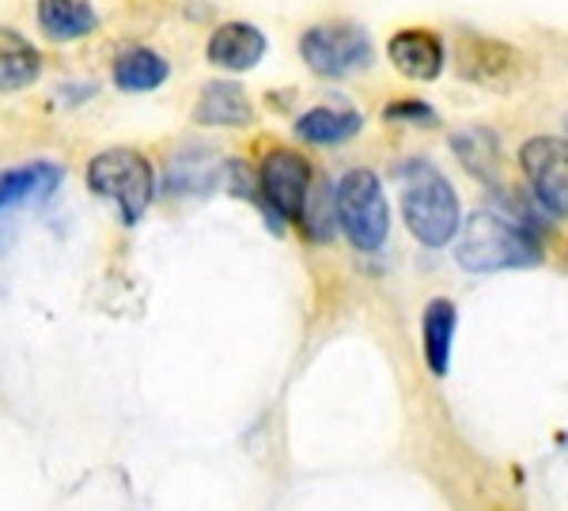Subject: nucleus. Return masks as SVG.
<instances>
[{
  "instance_id": "f03ea898",
  "label": "nucleus",
  "mask_w": 568,
  "mask_h": 511,
  "mask_svg": "<svg viewBox=\"0 0 568 511\" xmlns=\"http://www.w3.org/2000/svg\"><path fill=\"white\" fill-rule=\"evenodd\" d=\"M402 221H406L409 235L428 251H439V246H447L459 235V194L433 163L402 167Z\"/></svg>"
},
{
  "instance_id": "a211bd4d",
  "label": "nucleus",
  "mask_w": 568,
  "mask_h": 511,
  "mask_svg": "<svg viewBox=\"0 0 568 511\" xmlns=\"http://www.w3.org/2000/svg\"><path fill=\"white\" fill-rule=\"evenodd\" d=\"M216 175H220L216 152H209V149H182V152L171 156L168 190L175 197H197V194H209V190L216 186Z\"/></svg>"
},
{
  "instance_id": "2eb2a0df",
  "label": "nucleus",
  "mask_w": 568,
  "mask_h": 511,
  "mask_svg": "<svg viewBox=\"0 0 568 511\" xmlns=\"http://www.w3.org/2000/svg\"><path fill=\"white\" fill-rule=\"evenodd\" d=\"M34 20H39V31L50 42H80L99 27L91 0H39Z\"/></svg>"
},
{
  "instance_id": "6e6552de",
  "label": "nucleus",
  "mask_w": 568,
  "mask_h": 511,
  "mask_svg": "<svg viewBox=\"0 0 568 511\" xmlns=\"http://www.w3.org/2000/svg\"><path fill=\"white\" fill-rule=\"evenodd\" d=\"M455 69L463 80L489 91H508L524 76V53L489 34H463L455 42Z\"/></svg>"
},
{
  "instance_id": "f8f14e48",
  "label": "nucleus",
  "mask_w": 568,
  "mask_h": 511,
  "mask_svg": "<svg viewBox=\"0 0 568 511\" xmlns=\"http://www.w3.org/2000/svg\"><path fill=\"white\" fill-rule=\"evenodd\" d=\"M194 122L213 125V130H243V125L254 122V103L232 80H213V84L201 88L194 103Z\"/></svg>"
},
{
  "instance_id": "9b49d317",
  "label": "nucleus",
  "mask_w": 568,
  "mask_h": 511,
  "mask_svg": "<svg viewBox=\"0 0 568 511\" xmlns=\"http://www.w3.org/2000/svg\"><path fill=\"white\" fill-rule=\"evenodd\" d=\"M387 58L390 65L409 80H436L447 65V50L444 39L436 31H425V27H406L387 42Z\"/></svg>"
},
{
  "instance_id": "6ab92c4d",
  "label": "nucleus",
  "mask_w": 568,
  "mask_h": 511,
  "mask_svg": "<svg viewBox=\"0 0 568 511\" xmlns=\"http://www.w3.org/2000/svg\"><path fill=\"white\" fill-rule=\"evenodd\" d=\"M452 149H455V156H459V163L470 171L474 178L497 182V175H500V144H497V136H493V133L463 130V133L452 136Z\"/></svg>"
},
{
  "instance_id": "20e7f679",
  "label": "nucleus",
  "mask_w": 568,
  "mask_h": 511,
  "mask_svg": "<svg viewBox=\"0 0 568 511\" xmlns=\"http://www.w3.org/2000/svg\"><path fill=\"white\" fill-rule=\"evenodd\" d=\"M334 213H337V227H342L345 239H349L356 251L372 254L387 243L390 205L375 171L368 167L345 171L342 182L334 186Z\"/></svg>"
},
{
  "instance_id": "dca6fc26",
  "label": "nucleus",
  "mask_w": 568,
  "mask_h": 511,
  "mask_svg": "<svg viewBox=\"0 0 568 511\" xmlns=\"http://www.w3.org/2000/svg\"><path fill=\"white\" fill-rule=\"evenodd\" d=\"M364 130V117L353 106H311L296 117V136L318 149H337V144H349L356 133Z\"/></svg>"
},
{
  "instance_id": "39448f33",
  "label": "nucleus",
  "mask_w": 568,
  "mask_h": 511,
  "mask_svg": "<svg viewBox=\"0 0 568 511\" xmlns=\"http://www.w3.org/2000/svg\"><path fill=\"white\" fill-rule=\"evenodd\" d=\"M315 190V171L296 149H270L258 167V205L265 208L270 224H300L304 221L307 197Z\"/></svg>"
},
{
  "instance_id": "f257e3e1",
  "label": "nucleus",
  "mask_w": 568,
  "mask_h": 511,
  "mask_svg": "<svg viewBox=\"0 0 568 511\" xmlns=\"http://www.w3.org/2000/svg\"><path fill=\"white\" fill-rule=\"evenodd\" d=\"M455 262L466 273H500L527 269L542 262V243L527 216H511L500 208H478L463 224L455 239Z\"/></svg>"
},
{
  "instance_id": "9d476101",
  "label": "nucleus",
  "mask_w": 568,
  "mask_h": 511,
  "mask_svg": "<svg viewBox=\"0 0 568 511\" xmlns=\"http://www.w3.org/2000/svg\"><path fill=\"white\" fill-rule=\"evenodd\" d=\"M265 50H270V42H265L262 27H254L246 20H227L209 34L205 61L224 72H251L262 65Z\"/></svg>"
},
{
  "instance_id": "423d86ee",
  "label": "nucleus",
  "mask_w": 568,
  "mask_h": 511,
  "mask_svg": "<svg viewBox=\"0 0 568 511\" xmlns=\"http://www.w3.org/2000/svg\"><path fill=\"white\" fill-rule=\"evenodd\" d=\"M300 58L315 76L345 80L372 65V39L356 23H315L300 39Z\"/></svg>"
},
{
  "instance_id": "4468645a",
  "label": "nucleus",
  "mask_w": 568,
  "mask_h": 511,
  "mask_svg": "<svg viewBox=\"0 0 568 511\" xmlns=\"http://www.w3.org/2000/svg\"><path fill=\"white\" fill-rule=\"evenodd\" d=\"M42 76V53L16 27H0V95L27 91Z\"/></svg>"
},
{
  "instance_id": "ddd939ff",
  "label": "nucleus",
  "mask_w": 568,
  "mask_h": 511,
  "mask_svg": "<svg viewBox=\"0 0 568 511\" xmlns=\"http://www.w3.org/2000/svg\"><path fill=\"white\" fill-rule=\"evenodd\" d=\"M455 330H459V307L452 299H433L420 315V349H425V364L433 376H447L455 349Z\"/></svg>"
},
{
  "instance_id": "f3484780",
  "label": "nucleus",
  "mask_w": 568,
  "mask_h": 511,
  "mask_svg": "<svg viewBox=\"0 0 568 511\" xmlns=\"http://www.w3.org/2000/svg\"><path fill=\"white\" fill-rule=\"evenodd\" d=\"M114 88L118 91H130V95H141V91H155L168 84L171 76V65L160 50L152 45H130L114 58Z\"/></svg>"
},
{
  "instance_id": "7ed1b4c3",
  "label": "nucleus",
  "mask_w": 568,
  "mask_h": 511,
  "mask_svg": "<svg viewBox=\"0 0 568 511\" xmlns=\"http://www.w3.org/2000/svg\"><path fill=\"white\" fill-rule=\"evenodd\" d=\"M88 190L118 208L125 227L141 224L155 197V167L136 149H106L88 163Z\"/></svg>"
},
{
  "instance_id": "0eeeda50",
  "label": "nucleus",
  "mask_w": 568,
  "mask_h": 511,
  "mask_svg": "<svg viewBox=\"0 0 568 511\" xmlns=\"http://www.w3.org/2000/svg\"><path fill=\"white\" fill-rule=\"evenodd\" d=\"M519 167L549 216H568V141L565 136H530L519 149Z\"/></svg>"
},
{
  "instance_id": "1a4fd4ad",
  "label": "nucleus",
  "mask_w": 568,
  "mask_h": 511,
  "mask_svg": "<svg viewBox=\"0 0 568 511\" xmlns=\"http://www.w3.org/2000/svg\"><path fill=\"white\" fill-rule=\"evenodd\" d=\"M65 171L58 163H27V167L0 171V254L8 251V235H12V216L20 208L45 205L58 194Z\"/></svg>"
},
{
  "instance_id": "aec40b11",
  "label": "nucleus",
  "mask_w": 568,
  "mask_h": 511,
  "mask_svg": "<svg viewBox=\"0 0 568 511\" xmlns=\"http://www.w3.org/2000/svg\"><path fill=\"white\" fill-rule=\"evenodd\" d=\"M383 117L394 125H439V114L420 99H398V103L383 106Z\"/></svg>"
}]
</instances>
